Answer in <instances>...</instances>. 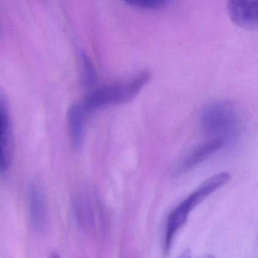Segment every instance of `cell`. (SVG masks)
I'll return each instance as SVG.
<instances>
[{
  "label": "cell",
  "mask_w": 258,
  "mask_h": 258,
  "mask_svg": "<svg viewBox=\"0 0 258 258\" xmlns=\"http://www.w3.org/2000/svg\"><path fill=\"white\" fill-rule=\"evenodd\" d=\"M229 17L246 29L258 28V0H230L226 4Z\"/></svg>",
  "instance_id": "cell-4"
},
{
  "label": "cell",
  "mask_w": 258,
  "mask_h": 258,
  "mask_svg": "<svg viewBox=\"0 0 258 258\" xmlns=\"http://www.w3.org/2000/svg\"><path fill=\"white\" fill-rule=\"evenodd\" d=\"M170 4L167 0H130L126 4L142 10H160Z\"/></svg>",
  "instance_id": "cell-10"
},
{
  "label": "cell",
  "mask_w": 258,
  "mask_h": 258,
  "mask_svg": "<svg viewBox=\"0 0 258 258\" xmlns=\"http://www.w3.org/2000/svg\"><path fill=\"white\" fill-rule=\"evenodd\" d=\"M83 69L86 84H92L96 80V72L90 58L82 53Z\"/></svg>",
  "instance_id": "cell-11"
},
{
  "label": "cell",
  "mask_w": 258,
  "mask_h": 258,
  "mask_svg": "<svg viewBox=\"0 0 258 258\" xmlns=\"http://www.w3.org/2000/svg\"><path fill=\"white\" fill-rule=\"evenodd\" d=\"M50 258H60V256L59 255L57 254L56 253H52Z\"/></svg>",
  "instance_id": "cell-13"
},
{
  "label": "cell",
  "mask_w": 258,
  "mask_h": 258,
  "mask_svg": "<svg viewBox=\"0 0 258 258\" xmlns=\"http://www.w3.org/2000/svg\"><path fill=\"white\" fill-rule=\"evenodd\" d=\"M230 179V173L226 171L220 172L217 174L213 175L203 182V183L201 184L191 194L188 195L186 199L177 205L178 208L188 217L190 213L196 207L203 203L205 199L227 183Z\"/></svg>",
  "instance_id": "cell-3"
},
{
  "label": "cell",
  "mask_w": 258,
  "mask_h": 258,
  "mask_svg": "<svg viewBox=\"0 0 258 258\" xmlns=\"http://www.w3.org/2000/svg\"><path fill=\"white\" fill-rule=\"evenodd\" d=\"M74 211L81 227L88 229L94 227L95 213L88 198L84 196L77 197L74 201Z\"/></svg>",
  "instance_id": "cell-9"
},
{
  "label": "cell",
  "mask_w": 258,
  "mask_h": 258,
  "mask_svg": "<svg viewBox=\"0 0 258 258\" xmlns=\"http://www.w3.org/2000/svg\"><path fill=\"white\" fill-rule=\"evenodd\" d=\"M191 257V254H190V252L188 250H185L184 251L182 254L180 255L179 258H190Z\"/></svg>",
  "instance_id": "cell-12"
},
{
  "label": "cell",
  "mask_w": 258,
  "mask_h": 258,
  "mask_svg": "<svg viewBox=\"0 0 258 258\" xmlns=\"http://www.w3.org/2000/svg\"><path fill=\"white\" fill-rule=\"evenodd\" d=\"M150 78L149 72H143L129 81L101 87L89 95L83 106L87 112L129 102L140 93Z\"/></svg>",
  "instance_id": "cell-1"
},
{
  "label": "cell",
  "mask_w": 258,
  "mask_h": 258,
  "mask_svg": "<svg viewBox=\"0 0 258 258\" xmlns=\"http://www.w3.org/2000/svg\"><path fill=\"white\" fill-rule=\"evenodd\" d=\"M1 120H2V160L1 172L5 173L10 168L13 159V135H12L11 120L8 109L1 98Z\"/></svg>",
  "instance_id": "cell-6"
},
{
  "label": "cell",
  "mask_w": 258,
  "mask_h": 258,
  "mask_svg": "<svg viewBox=\"0 0 258 258\" xmlns=\"http://www.w3.org/2000/svg\"><path fill=\"white\" fill-rule=\"evenodd\" d=\"M232 108L228 104L216 102L205 108L202 114V126L217 140L226 142L225 138L234 134L237 120Z\"/></svg>",
  "instance_id": "cell-2"
},
{
  "label": "cell",
  "mask_w": 258,
  "mask_h": 258,
  "mask_svg": "<svg viewBox=\"0 0 258 258\" xmlns=\"http://www.w3.org/2000/svg\"><path fill=\"white\" fill-rule=\"evenodd\" d=\"M225 143L223 140L211 139V140L201 143L191 149L186 156L181 161L177 168L178 173H187L197 167L201 163L208 159L216 152L220 150Z\"/></svg>",
  "instance_id": "cell-5"
},
{
  "label": "cell",
  "mask_w": 258,
  "mask_h": 258,
  "mask_svg": "<svg viewBox=\"0 0 258 258\" xmlns=\"http://www.w3.org/2000/svg\"><path fill=\"white\" fill-rule=\"evenodd\" d=\"M85 113L86 111L83 105H74L69 108V131L72 144L75 149H80L83 144Z\"/></svg>",
  "instance_id": "cell-7"
},
{
  "label": "cell",
  "mask_w": 258,
  "mask_h": 258,
  "mask_svg": "<svg viewBox=\"0 0 258 258\" xmlns=\"http://www.w3.org/2000/svg\"><path fill=\"white\" fill-rule=\"evenodd\" d=\"M29 211L31 223L36 229L43 227L46 216L45 199L41 188L33 185L30 191Z\"/></svg>",
  "instance_id": "cell-8"
},
{
  "label": "cell",
  "mask_w": 258,
  "mask_h": 258,
  "mask_svg": "<svg viewBox=\"0 0 258 258\" xmlns=\"http://www.w3.org/2000/svg\"><path fill=\"white\" fill-rule=\"evenodd\" d=\"M202 258H215L214 257V256H213V255H207V256H203V257H202Z\"/></svg>",
  "instance_id": "cell-14"
}]
</instances>
